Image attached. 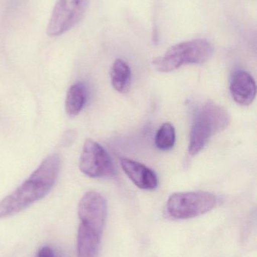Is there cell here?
I'll return each instance as SVG.
<instances>
[{
  "mask_svg": "<svg viewBox=\"0 0 257 257\" xmlns=\"http://www.w3.org/2000/svg\"><path fill=\"white\" fill-rule=\"evenodd\" d=\"M230 117L223 107L214 103L203 104L196 108L190 130L189 153L196 155L208 145L213 136L229 126Z\"/></svg>",
  "mask_w": 257,
  "mask_h": 257,
  "instance_id": "2",
  "label": "cell"
},
{
  "mask_svg": "<svg viewBox=\"0 0 257 257\" xmlns=\"http://www.w3.org/2000/svg\"><path fill=\"white\" fill-rule=\"evenodd\" d=\"M214 53L213 45L205 39H193L170 47L164 55L152 62L157 71L173 72L184 65L201 64L208 61Z\"/></svg>",
  "mask_w": 257,
  "mask_h": 257,
  "instance_id": "3",
  "label": "cell"
},
{
  "mask_svg": "<svg viewBox=\"0 0 257 257\" xmlns=\"http://www.w3.org/2000/svg\"><path fill=\"white\" fill-rule=\"evenodd\" d=\"M73 139V131H72V130H69V131L66 132V134L63 136V140H62L63 145H65V146H68L67 142H72Z\"/></svg>",
  "mask_w": 257,
  "mask_h": 257,
  "instance_id": "15",
  "label": "cell"
},
{
  "mask_svg": "<svg viewBox=\"0 0 257 257\" xmlns=\"http://www.w3.org/2000/svg\"><path fill=\"white\" fill-rule=\"evenodd\" d=\"M103 231L91 225L80 224L77 236L78 257H98Z\"/></svg>",
  "mask_w": 257,
  "mask_h": 257,
  "instance_id": "10",
  "label": "cell"
},
{
  "mask_svg": "<svg viewBox=\"0 0 257 257\" xmlns=\"http://www.w3.org/2000/svg\"><path fill=\"white\" fill-rule=\"evenodd\" d=\"M89 0H57L52 11L47 34L59 36L75 27L84 18Z\"/></svg>",
  "mask_w": 257,
  "mask_h": 257,
  "instance_id": "5",
  "label": "cell"
},
{
  "mask_svg": "<svg viewBox=\"0 0 257 257\" xmlns=\"http://www.w3.org/2000/svg\"><path fill=\"white\" fill-rule=\"evenodd\" d=\"M175 128L170 123H164L161 125L155 135V145L161 151H166L172 149L175 146Z\"/></svg>",
  "mask_w": 257,
  "mask_h": 257,
  "instance_id": "13",
  "label": "cell"
},
{
  "mask_svg": "<svg viewBox=\"0 0 257 257\" xmlns=\"http://www.w3.org/2000/svg\"><path fill=\"white\" fill-rule=\"evenodd\" d=\"M112 85L116 91L125 93L131 85V70L126 62L121 59L115 60L110 72Z\"/></svg>",
  "mask_w": 257,
  "mask_h": 257,
  "instance_id": "12",
  "label": "cell"
},
{
  "mask_svg": "<svg viewBox=\"0 0 257 257\" xmlns=\"http://www.w3.org/2000/svg\"><path fill=\"white\" fill-rule=\"evenodd\" d=\"M37 257H54V251L49 247H44L39 250Z\"/></svg>",
  "mask_w": 257,
  "mask_h": 257,
  "instance_id": "14",
  "label": "cell"
},
{
  "mask_svg": "<svg viewBox=\"0 0 257 257\" xmlns=\"http://www.w3.org/2000/svg\"><path fill=\"white\" fill-rule=\"evenodd\" d=\"M217 203V197L208 192L175 193L167 200L166 211L175 220H187L209 212Z\"/></svg>",
  "mask_w": 257,
  "mask_h": 257,
  "instance_id": "4",
  "label": "cell"
},
{
  "mask_svg": "<svg viewBox=\"0 0 257 257\" xmlns=\"http://www.w3.org/2000/svg\"><path fill=\"white\" fill-rule=\"evenodd\" d=\"M229 89L235 102L244 106L250 105L256 97V86L254 79L244 70H237L232 74Z\"/></svg>",
  "mask_w": 257,
  "mask_h": 257,
  "instance_id": "8",
  "label": "cell"
},
{
  "mask_svg": "<svg viewBox=\"0 0 257 257\" xmlns=\"http://www.w3.org/2000/svg\"><path fill=\"white\" fill-rule=\"evenodd\" d=\"M78 214L81 223L104 229L107 214L105 198L98 192H87L78 204Z\"/></svg>",
  "mask_w": 257,
  "mask_h": 257,
  "instance_id": "7",
  "label": "cell"
},
{
  "mask_svg": "<svg viewBox=\"0 0 257 257\" xmlns=\"http://www.w3.org/2000/svg\"><path fill=\"white\" fill-rule=\"evenodd\" d=\"M60 167L58 154L46 157L25 181L0 202V219L15 215L45 197L54 187Z\"/></svg>",
  "mask_w": 257,
  "mask_h": 257,
  "instance_id": "1",
  "label": "cell"
},
{
  "mask_svg": "<svg viewBox=\"0 0 257 257\" xmlns=\"http://www.w3.org/2000/svg\"><path fill=\"white\" fill-rule=\"evenodd\" d=\"M121 166L127 176L139 188L153 190L158 187V180L156 174L145 165L130 159L122 158Z\"/></svg>",
  "mask_w": 257,
  "mask_h": 257,
  "instance_id": "9",
  "label": "cell"
},
{
  "mask_svg": "<svg viewBox=\"0 0 257 257\" xmlns=\"http://www.w3.org/2000/svg\"><path fill=\"white\" fill-rule=\"evenodd\" d=\"M87 96V87L84 82L75 83L69 87L65 101V110L69 117H75L81 112L85 105Z\"/></svg>",
  "mask_w": 257,
  "mask_h": 257,
  "instance_id": "11",
  "label": "cell"
},
{
  "mask_svg": "<svg viewBox=\"0 0 257 257\" xmlns=\"http://www.w3.org/2000/svg\"><path fill=\"white\" fill-rule=\"evenodd\" d=\"M79 169L83 174L93 178H112L116 173L108 152L99 143L90 139L84 142Z\"/></svg>",
  "mask_w": 257,
  "mask_h": 257,
  "instance_id": "6",
  "label": "cell"
}]
</instances>
